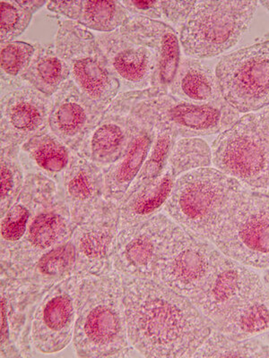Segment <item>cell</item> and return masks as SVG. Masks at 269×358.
<instances>
[{"instance_id": "cell-1", "label": "cell", "mask_w": 269, "mask_h": 358, "mask_svg": "<svg viewBox=\"0 0 269 358\" xmlns=\"http://www.w3.org/2000/svg\"><path fill=\"white\" fill-rule=\"evenodd\" d=\"M131 346L147 358H190L213 331L188 297L155 279L123 276Z\"/></svg>"}, {"instance_id": "cell-2", "label": "cell", "mask_w": 269, "mask_h": 358, "mask_svg": "<svg viewBox=\"0 0 269 358\" xmlns=\"http://www.w3.org/2000/svg\"><path fill=\"white\" fill-rule=\"evenodd\" d=\"M73 350L83 358L120 357L131 346L124 306L123 275L76 277Z\"/></svg>"}, {"instance_id": "cell-3", "label": "cell", "mask_w": 269, "mask_h": 358, "mask_svg": "<svg viewBox=\"0 0 269 358\" xmlns=\"http://www.w3.org/2000/svg\"><path fill=\"white\" fill-rule=\"evenodd\" d=\"M216 168H201L175 181L163 213L191 234L213 241L249 193Z\"/></svg>"}, {"instance_id": "cell-4", "label": "cell", "mask_w": 269, "mask_h": 358, "mask_svg": "<svg viewBox=\"0 0 269 358\" xmlns=\"http://www.w3.org/2000/svg\"><path fill=\"white\" fill-rule=\"evenodd\" d=\"M106 111L129 115L156 131H170L179 139L223 133L241 117L226 101L190 103L155 87L120 92Z\"/></svg>"}, {"instance_id": "cell-5", "label": "cell", "mask_w": 269, "mask_h": 358, "mask_svg": "<svg viewBox=\"0 0 269 358\" xmlns=\"http://www.w3.org/2000/svg\"><path fill=\"white\" fill-rule=\"evenodd\" d=\"M257 1H196L179 30V43L192 59H210L235 47L248 30Z\"/></svg>"}, {"instance_id": "cell-6", "label": "cell", "mask_w": 269, "mask_h": 358, "mask_svg": "<svg viewBox=\"0 0 269 358\" xmlns=\"http://www.w3.org/2000/svg\"><path fill=\"white\" fill-rule=\"evenodd\" d=\"M76 227L60 185L45 176L25 234L1 263V276H21L45 252L70 241Z\"/></svg>"}, {"instance_id": "cell-7", "label": "cell", "mask_w": 269, "mask_h": 358, "mask_svg": "<svg viewBox=\"0 0 269 358\" xmlns=\"http://www.w3.org/2000/svg\"><path fill=\"white\" fill-rule=\"evenodd\" d=\"M211 150L214 168L249 191L269 194V141L254 113L219 134Z\"/></svg>"}, {"instance_id": "cell-8", "label": "cell", "mask_w": 269, "mask_h": 358, "mask_svg": "<svg viewBox=\"0 0 269 358\" xmlns=\"http://www.w3.org/2000/svg\"><path fill=\"white\" fill-rule=\"evenodd\" d=\"M76 277L43 291L32 303L18 350L21 357L62 352L73 341Z\"/></svg>"}, {"instance_id": "cell-9", "label": "cell", "mask_w": 269, "mask_h": 358, "mask_svg": "<svg viewBox=\"0 0 269 358\" xmlns=\"http://www.w3.org/2000/svg\"><path fill=\"white\" fill-rule=\"evenodd\" d=\"M54 44L57 55L69 67L70 79L106 110L120 94L121 85L109 69L95 35L78 22L64 20Z\"/></svg>"}, {"instance_id": "cell-10", "label": "cell", "mask_w": 269, "mask_h": 358, "mask_svg": "<svg viewBox=\"0 0 269 358\" xmlns=\"http://www.w3.org/2000/svg\"><path fill=\"white\" fill-rule=\"evenodd\" d=\"M186 233L165 213L132 228L120 229L114 270L127 278L153 279L157 264L174 250Z\"/></svg>"}, {"instance_id": "cell-11", "label": "cell", "mask_w": 269, "mask_h": 358, "mask_svg": "<svg viewBox=\"0 0 269 358\" xmlns=\"http://www.w3.org/2000/svg\"><path fill=\"white\" fill-rule=\"evenodd\" d=\"M224 101L240 114L269 106V40L223 56L216 69Z\"/></svg>"}, {"instance_id": "cell-12", "label": "cell", "mask_w": 269, "mask_h": 358, "mask_svg": "<svg viewBox=\"0 0 269 358\" xmlns=\"http://www.w3.org/2000/svg\"><path fill=\"white\" fill-rule=\"evenodd\" d=\"M212 243L245 266L269 268V194L249 192Z\"/></svg>"}, {"instance_id": "cell-13", "label": "cell", "mask_w": 269, "mask_h": 358, "mask_svg": "<svg viewBox=\"0 0 269 358\" xmlns=\"http://www.w3.org/2000/svg\"><path fill=\"white\" fill-rule=\"evenodd\" d=\"M223 257L212 242L187 232L157 264L153 279L191 299L207 286Z\"/></svg>"}, {"instance_id": "cell-14", "label": "cell", "mask_w": 269, "mask_h": 358, "mask_svg": "<svg viewBox=\"0 0 269 358\" xmlns=\"http://www.w3.org/2000/svg\"><path fill=\"white\" fill-rule=\"evenodd\" d=\"M118 232L120 206L106 200L74 230L76 260L73 276H102L113 271Z\"/></svg>"}, {"instance_id": "cell-15", "label": "cell", "mask_w": 269, "mask_h": 358, "mask_svg": "<svg viewBox=\"0 0 269 358\" xmlns=\"http://www.w3.org/2000/svg\"><path fill=\"white\" fill-rule=\"evenodd\" d=\"M262 283L261 276L251 268L223 255L207 286L190 300L213 328L242 305Z\"/></svg>"}, {"instance_id": "cell-16", "label": "cell", "mask_w": 269, "mask_h": 358, "mask_svg": "<svg viewBox=\"0 0 269 358\" xmlns=\"http://www.w3.org/2000/svg\"><path fill=\"white\" fill-rule=\"evenodd\" d=\"M53 104V97H48L30 85L1 96V146L21 147L28 140L50 132Z\"/></svg>"}, {"instance_id": "cell-17", "label": "cell", "mask_w": 269, "mask_h": 358, "mask_svg": "<svg viewBox=\"0 0 269 358\" xmlns=\"http://www.w3.org/2000/svg\"><path fill=\"white\" fill-rule=\"evenodd\" d=\"M104 111L69 79L53 96L50 132L76 152Z\"/></svg>"}, {"instance_id": "cell-18", "label": "cell", "mask_w": 269, "mask_h": 358, "mask_svg": "<svg viewBox=\"0 0 269 358\" xmlns=\"http://www.w3.org/2000/svg\"><path fill=\"white\" fill-rule=\"evenodd\" d=\"M96 41L106 59L109 69L127 91L152 87L156 72V57L151 50L137 44L121 34L96 35Z\"/></svg>"}, {"instance_id": "cell-19", "label": "cell", "mask_w": 269, "mask_h": 358, "mask_svg": "<svg viewBox=\"0 0 269 358\" xmlns=\"http://www.w3.org/2000/svg\"><path fill=\"white\" fill-rule=\"evenodd\" d=\"M120 31L134 43L153 51L156 65L152 87L169 92L181 60L179 40L174 29L165 22L131 17Z\"/></svg>"}, {"instance_id": "cell-20", "label": "cell", "mask_w": 269, "mask_h": 358, "mask_svg": "<svg viewBox=\"0 0 269 358\" xmlns=\"http://www.w3.org/2000/svg\"><path fill=\"white\" fill-rule=\"evenodd\" d=\"M104 187V168L75 152L60 187L76 225L106 201Z\"/></svg>"}, {"instance_id": "cell-21", "label": "cell", "mask_w": 269, "mask_h": 358, "mask_svg": "<svg viewBox=\"0 0 269 358\" xmlns=\"http://www.w3.org/2000/svg\"><path fill=\"white\" fill-rule=\"evenodd\" d=\"M134 130L132 117L105 110L76 153L102 168L108 167L127 151Z\"/></svg>"}, {"instance_id": "cell-22", "label": "cell", "mask_w": 269, "mask_h": 358, "mask_svg": "<svg viewBox=\"0 0 269 358\" xmlns=\"http://www.w3.org/2000/svg\"><path fill=\"white\" fill-rule=\"evenodd\" d=\"M41 291L22 278L1 276V358L21 357L18 343Z\"/></svg>"}, {"instance_id": "cell-23", "label": "cell", "mask_w": 269, "mask_h": 358, "mask_svg": "<svg viewBox=\"0 0 269 358\" xmlns=\"http://www.w3.org/2000/svg\"><path fill=\"white\" fill-rule=\"evenodd\" d=\"M156 134L151 127L134 120V134L127 151L118 161L104 168L105 199L118 206L123 203L149 155Z\"/></svg>"}, {"instance_id": "cell-24", "label": "cell", "mask_w": 269, "mask_h": 358, "mask_svg": "<svg viewBox=\"0 0 269 358\" xmlns=\"http://www.w3.org/2000/svg\"><path fill=\"white\" fill-rule=\"evenodd\" d=\"M74 155L75 152L50 131L25 142L20 147L19 159L25 174L44 175L60 185Z\"/></svg>"}, {"instance_id": "cell-25", "label": "cell", "mask_w": 269, "mask_h": 358, "mask_svg": "<svg viewBox=\"0 0 269 358\" xmlns=\"http://www.w3.org/2000/svg\"><path fill=\"white\" fill-rule=\"evenodd\" d=\"M169 94L194 104H219L226 101L216 71L201 59L184 57L169 87Z\"/></svg>"}, {"instance_id": "cell-26", "label": "cell", "mask_w": 269, "mask_h": 358, "mask_svg": "<svg viewBox=\"0 0 269 358\" xmlns=\"http://www.w3.org/2000/svg\"><path fill=\"white\" fill-rule=\"evenodd\" d=\"M213 329L233 340H245L269 332V289L264 281Z\"/></svg>"}, {"instance_id": "cell-27", "label": "cell", "mask_w": 269, "mask_h": 358, "mask_svg": "<svg viewBox=\"0 0 269 358\" xmlns=\"http://www.w3.org/2000/svg\"><path fill=\"white\" fill-rule=\"evenodd\" d=\"M54 13L78 22L89 31L111 33L123 27L131 15L121 1H57Z\"/></svg>"}, {"instance_id": "cell-28", "label": "cell", "mask_w": 269, "mask_h": 358, "mask_svg": "<svg viewBox=\"0 0 269 358\" xmlns=\"http://www.w3.org/2000/svg\"><path fill=\"white\" fill-rule=\"evenodd\" d=\"M176 180L167 168L153 183L125 198L120 204V230L139 225L161 213Z\"/></svg>"}, {"instance_id": "cell-29", "label": "cell", "mask_w": 269, "mask_h": 358, "mask_svg": "<svg viewBox=\"0 0 269 358\" xmlns=\"http://www.w3.org/2000/svg\"><path fill=\"white\" fill-rule=\"evenodd\" d=\"M44 177V175L38 173L25 175L20 196L5 215L1 217V263L8 259L25 234Z\"/></svg>"}, {"instance_id": "cell-30", "label": "cell", "mask_w": 269, "mask_h": 358, "mask_svg": "<svg viewBox=\"0 0 269 358\" xmlns=\"http://www.w3.org/2000/svg\"><path fill=\"white\" fill-rule=\"evenodd\" d=\"M35 53L22 80L25 84L48 96L54 94L70 79L67 63L57 55L55 44H34Z\"/></svg>"}, {"instance_id": "cell-31", "label": "cell", "mask_w": 269, "mask_h": 358, "mask_svg": "<svg viewBox=\"0 0 269 358\" xmlns=\"http://www.w3.org/2000/svg\"><path fill=\"white\" fill-rule=\"evenodd\" d=\"M76 260L72 239L45 252L18 278H22L43 291L69 279L74 275ZM13 278V277H12Z\"/></svg>"}, {"instance_id": "cell-32", "label": "cell", "mask_w": 269, "mask_h": 358, "mask_svg": "<svg viewBox=\"0 0 269 358\" xmlns=\"http://www.w3.org/2000/svg\"><path fill=\"white\" fill-rule=\"evenodd\" d=\"M0 72H1V96L25 84L22 76L31 65L35 53L34 45L25 41L0 43Z\"/></svg>"}, {"instance_id": "cell-33", "label": "cell", "mask_w": 269, "mask_h": 358, "mask_svg": "<svg viewBox=\"0 0 269 358\" xmlns=\"http://www.w3.org/2000/svg\"><path fill=\"white\" fill-rule=\"evenodd\" d=\"M193 357H269V345L255 338L233 340L213 329Z\"/></svg>"}, {"instance_id": "cell-34", "label": "cell", "mask_w": 269, "mask_h": 358, "mask_svg": "<svg viewBox=\"0 0 269 358\" xmlns=\"http://www.w3.org/2000/svg\"><path fill=\"white\" fill-rule=\"evenodd\" d=\"M212 164V150L200 137L181 138L175 143L170 155L167 168L177 179L188 172Z\"/></svg>"}, {"instance_id": "cell-35", "label": "cell", "mask_w": 269, "mask_h": 358, "mask_svg": "<svg viewBox=\"0 0 269 358\" xmlns=\"http://www.w3.org/2000/svg\"><path fill=\"white\" fill-rule=\"evenodd\" d=\"M179 139L177 136L170 131H156V138L149 155L125 198L130 196L139 188L153 183L165 173L172 150Z\"/></svg>"}, {"instance_id": "cell-36", "label": "cell", "mask_w": 269, "mask_h": 358, "mask_svg": "<svg viewBox=\"0 0 269 358\" xmlns=\"http://www.w3.org/2000/svg\"><path fill=\"white\" fill-rule=\"evenodd\" d=\"M20 147L1 146L0 168H1V194H0V214L6 213L18 201L25 181V171L19 159Z\"/></svg>"}, {"instance_id": "cell-37", "label": "cell", "mask_w": 269, "mask_h": 358, "mask_svg": "<svg viewBox=\"0 0 269 358\" xmlns=\"http://www.w3.org/2000/svg\"><path fill=\"white\" fill-rule=\"evenodd\" d=\"M45 5L47 1L43 0H4L0 2V43L15 41L24 34L33 15Z\"/></svg>"}, {"instance_id": "cell-38", "label": "cell", "mask_w": 269, "mask_h": 358, "mask_svg": "<svg viewBox=\"0 0 269 358\" xmlns=\"http://www.w3.org/2000/svg\"><path fill=\"white\" fill-rule=\"evenodd\" d=\"M196 1H161V20L181 30L193 10Z\"/></svg>"}, {"instance_id": "cell-39", "label": "cell", "mask_w": 269, "mask_h": 358, "mask_svg": "<svg viewBox=\"0 0 269 358\" xmlns=\"http://www.w3.org/2000/svg\"><path fill=\"white\" fill-rule=\"evenodd\" d=\"M131 17H142L153 20H161V1H121Z\"/></svg>"}, {"instance_id": "cell-40", "label": "cell", "mask_w": 269, "mask_h": 358, "mask_svg": "<svg viewBox=\"0 0 269 358\" xmlns=\"http://www.w3.org/2000/svg\"><path fill=\"white\" fill-rule=\"evenodd\" d=\"M254 115L257 118L259 126L261 127L269 141V106L255 112Z\"/></svg>"}, {"instance_id": "cell-41", "label": "cell", "mask_w": 269, "mask_h": 358, "mask_svg": "<svg viewBox=\"0 0 269 358\" xmlns=\"http://www.w3.org/2000/svg\"><path fill=\"white\" fill-rule=\"evenodd\" d=\"M264 282L265 285L268 287L269 289V268H268L267 271H265V273L264 274Z\"/></svg>"}, {"instance_id": "cell-42", "label": "cell", "mask_w": 269, "mask_h": 358, "mask_svg": "<svg viewBox=\"0 0 269 358\" xmlns=\"http://www.w3.org/2000/svg\"><path fill=\"white\" fill-rule=\"evenodd\" d=\"M259 4L263 6L265 9L269 12V1H262L259 2Z\"/></svg>"}]
</instances>
